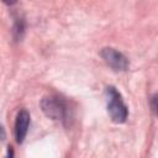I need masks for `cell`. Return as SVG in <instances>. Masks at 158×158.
Listing matches in <instances>:
<instances>
[{"instance_id":"7","label":"cell","mask_w":158,"mask_h":158,"mask_svg":"<svg viewBox=\"0 0 158 158\" xmlns=\"http://www.w3.org/2000/svg\"><path fill=\"white\" fill-rule=\"evenodd\" d=\"M5 130H4V127H2V125L0 123V141H2L4 138H5Z\"/></svg>"},{"instance_id":"5","label":"cell","mask_w":158,"mask_h":158,"mask_svg":"<svg viewBox=\"0 0 158 158\" xmlns=\"http://www.w3.org/2000/svg\"><path fill=\"white\" fill-rule=\"evenodd\" d=\"M156 100H157V96L156 95H153L152 98H151V107H152V111L156 114V109H157V106H156Z\"/></svg>"},{"instance_id":"1","label":"cell","mask_w":158,"mask_h":158,"mask_svg":"<svg viewBox=\"0 0 158 158\" xmlns=\"http://www.w3.org/2000/svg\"><path fill=\"white\" fill-rule=\"evenodd\" d=\"M40 105L47 117L56 121H60L64 125H67L72 117V110L68 101L59 95L43 96Z\"/></svg>"},{"instance_id":"4","label":"cell","mask_w":158,"mask_h":158,"mask_svg":"<svg viewBox=\"0 0 158 158\" xmlns=\"http://www.w3.org/2000/svg\"><path fill=\"white\" fill-rule=\"evenodd\" d=\"M30 121H31L30 112L26 109L19 110L16 115V120H15V127H14V135H15L16 143L21 144L25 141L28 127H30Z\"/></svg>"},{"instance_id":"3","label":"cell","mask_w":158,"mask_h":158,"mask_svg":"<svg viewBox=\"0 0 158 158\" xmlns=\"http://www.w3.org/2000/svg\"><path fill=\"white\" fill-rule=\"evenodd\" d=\"M100 56L104 62L116 72H125L128 68V59L125 54L112 47H105L100 51Z\"/></svg>"},{"instance_id":"6","label":"cell","mask_w":158,"mask_h":158,"mask_svg":"<svg viewBox=\"0 0 158 158\" xmlns=\"http://www.w3.org/2000/svg\"><path fill=\"white\" fill-rule=\"evenodd\" d=\"M5 158H14V149H12V147H9L7 148V153H6V157Z\"/></svg>"},{"instance_id":"2","label":"cell","mask_w":158,"mask_h":158,"mask_svg":"<svg viewBox=\"0 0 158 158\" xmlns=\"http://www.w3.org/2000/svg\"><path fill=\"white\" fill-rule=\"evenodd\" d=\"M105 99L106 109L111 120L116 123H123L128 117V109L117 89L115 86H107L105 89Z\"/></svg>"}]
</instances>
